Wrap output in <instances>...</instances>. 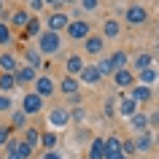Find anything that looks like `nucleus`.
I'll use <instances>...</instances> for the list:
<instances>
[{
  "label": "nucleus",
  "mask_w": 159,
  "mask_h": 159,
  "mask_svg": "<svg viewBox=\"0 0 159 159\" xmlns=\"http://www.w3.org/2000/svg\"><path fill=\"white\" fill-rule=\"evenodd\" d=\"M59 49H62V35L57 33H41L38 35V54H59Z\"/></svg>",
  "instance_id": "nucleus-1"
},
{
  "label": "nucleus",
  "mask_w": 159,
  "mask_h": 159,
  "mask_svg": "<svg viewBox=\"0 0 159 159\" xmlns=\"http://www.w3.org/2000/svg\"><path fill=\"white\" fill-rule=\"evenodd\" d=\"M121 16H124L127 25H146L148 22V8L143 6V3H129V6H124V11H121Z\"/></svg>",
  "instance_id": "nucleus-2"
},
{
  "label": "nucleus",
  "mask_w": 159,
  "mask_h": 159,
  "mask_svg": "<svg viewBox=\"0 0 159 159\" xmlns=\"http://www.w3.org/2000/svg\"><path fill=\"white\" fill-rule=\"evenodd\" d=\"M67 38L70 41H86L89 35H92V27H89V22H84V19H70V25H67Z\"/></svg>",
  "instance_id": "nucleus-3"
},
{
  "label": "nucleus",
  "mask_w": 159,
  "mask_h": 159,
  "mask_svg": "<svg viewBox=\"0 0 159 159\" xmlns=\"http://www.w3.org/2000/svg\"><path fill=\"white\" fill-rule=\"evenodd\" d=\"M67 25H70V16H67L65 11H51L49 16H46V30L49 33H65Z\"/></svg>",
  "instance_id": "nucleus-4"
},
{
  "label": "nucleus",
  "mask_w": 159,
  "mask_h": 159,
  "mask_svg": "<svg viewBox=\"0 0 159 159\" xmlns=\"http://www.w3.org/2000/svg\"><path fill=\"white\" fill-rule=\"evenodd\" d=\"M33 92L38 94V97L46 100V97H51V94L57 92V84H54V78H51V75H38V78H35V84H33Z\"/></svg>",
  "instance_id": "nucleus-5"
},
{
  "label": "nucleus",
  "mask_w": 159,
  "mask_h": 159,
  "mask_svg": "<svg viewBox=\"0 0 159 159\" xmlns=\"http://www.w3.org/2000/svg\"><path fill=\"white\" fill-rule=\"evenodd\" d=\"M22 111H25L27 116H38V113L43 111V97H38L35 92L22 94Z\"/></svg>",
  "instance_id": "nucleus-6"
},
{
  "label": "nucleus",
  "mask_w": 159,
  "mask_h": 159,
  "mask_svg": "<svg viewBox=\"0 0 159 159\" xmlns=\"http://www.w3.org/2000/svg\"><path fill=\"white\" fill-rule=\"evenodd\" d=\"M70 124V111L67 108H51L49 111V127L57 132V129H65Z\"/></svg>",
  "instance_id": "nucleus-7"
},
{
  "label": "nucleus",
  "mask_w": 159,
  "mask_h": 159,
  "mask_svg": "<svg viewBox=\"0 0 159 159\" xmlns=\"http://www.w3.org/2000/svg\"><path fill=\"white\" fill-rule=\"evenodd\" d=\"M116 113L121 119H132L135 113H138V102H135L129 94H121V97H116Z\"/></svg>",
  "instance_id": "nucleus-8"
},
{
  "label": "nucleus",
  "mask_w": 159,
  "mask_h": 159,
  "mask_svg": "<svg viewBox=\"0 0 159 159\" xmlns=\"http://www.w3.org/2000/svg\"><path fill=\"white\" fill-rule=\"evenodd\" d=\"M84 54L97 57V59L105 54V41H102V35H89V38H86L84 41Z\"/></svg>",
  "instance_id": "nucleus-9"
},
{
  "label": "nucleus",
  "mask_w": 159,
  "mask_h": 159,
  "mask_svg": "<svg viewBox=\"0 0 159 159\" xmlns=\"http://www.w3.org/2000/svg\"><path fill=\"white\" fill-rule=\"evenodd\" d=\"M111 78H113V84H116L119 89H127V92L135 86V73L129 70V67H124V70H113Z\"/></svg>",
  "instance_id": "nucleus-10"
},
{
  "label": "nucleus",
  "mask_w": 159,
  "mask_h": 159,
  "mask_svg": "<svg viewBox=\"0 0 159 159\" xmlns=\"http://www.w3.org/2000/svg\"><path fill=\"white\" fill-rule=\"evenodd\" d=\"M100 35H102V41H105V43H108V41H116L119 35H121V22L113 19V16L105 19V22H102V33Z\"/></svg>",
  "instance_id": "nucleus-11"
},
{
  "label": "nucleus",
  "mask_w": 159,
  "mask_h": 159,
  "mask_svg": "<svg viewBox=\"0 0 159 159\" xmlns=\"http://www.w3.org/2000/svg\"><path fill=\"white\" fill-rule=\"evenodd\" d=\"M16 86H27V84H35V78H38V70L30 65H19L16 67Z\"/></svg>",
  "instance_id": "nucleus-12"
},
{
  "label": "nucleus",
  "mask_w": 159,
  "mask_h": 159,
  "mask_svg": "<svg viewBox=\"0 0 159 159\" xmlns=\"http://www.w3.org/2000/svg\"><path fill=\"white\" fill-rule=\"evenodd\" d=\"M157 81H159V70L154 65L146 67V70H140V73H135V84H140V86H151V89H154Z\"/></svg>",
  "instance_id": "nucleus-13"
},
{
  "label": "nucleus",
  "mask_w": 159,
  "mask_h": 159,
  "mask_svg": "<svg viewBox=\"0 0 159 159\" xmlns=\"http://www.w3.org/2000/svg\"><path fill=\"white\" fill-rule=\"evenodd\" d=\"M30 11H25V8H16V11H11V16H8V27L11 30H25L27 27V22H30Z\"/></svg>",
  "instance_id": "nucleus-14"
},
{
  "label": "nucleus",
  "mask_w": 159,
  "mask_h": 159,
  "mask_svg": "<svg viewBox=\"0 0 159 159\" xmlns=\"http://www.w3.org/2000/svg\"><path fill=\"white\" fill-rule=\"evenodd\" d=\"M100 70L94 65H84V70L78 73V84H86V86H94V84H100Z\"/></svg>",
  "instance_id": "nucleus-15"
},
{
  "label": "nucleus",
  "mask_w": 159,
  "mask_h": 159,
  "mask_svg": "<svg viewBox=\"0 0 159 159\" xmlns=\"http://www.w3.org/2000/svg\"><path fill=\"white\" fill-rule=\"evenodd\" d=\"M154 148V132L151 129H143V132H138V138H135V151L138 154H146V151Z\"/></svg>",
  "instance_id": "nucleus-16"
},
{
  "label": "nucleus",
  "mask_w": 159,
  "mask_h": 159,
  "mask_svg": "<svg viewBox=\"0 0 159 159\" xmlns=\"http://www.w3.org/2000/svg\"><path fill=\"white\" fill-rule=\"evenodd\" d=\"M84 57L81 54H67V59H65V70H67V75H73V78H78V73L84 70Z\"/></svg>",
  "instance_id": "nucleus-17"
},
{
  "label": "nucleus",
  "mask_w": 159,
  "mask_h": 159,
  "mask_svg": "<svg viewBox=\"0 0 159 159\" xmlns=\"http://www.w3.org/2000/svg\"><path fill=\"white\" fill-rule=\"evenodd\" d=\"M129 97H132L135 102H138V105H140V102H148V100H154V89H151V86H140V84H135L132 89H129Z\"/></svg>",
  "instance_id": "nucleus-18"
},
{
  "label": "nucleus",
  "mask_w": 159,
  "mask_h": 159,
  "mask_svg": "<svg viewBox=\"0 0 159 159\" xmlns=\"http://www.w3.org/2000/svg\"><path fill=\"white\" fill-rule=\"evenodd\" d=\"M16 67H19V59L14 51H3L0 54V70L3 73H16Z\"/></svg>",
  "instance_id": "nucleus-19"
},
{
  "label": "nucleus",
  "mask_w": 159,
  "mask_h": 159,
  "mask_svg": "<svg viewBox=\"0 0 159 159\" xmlns=\"http://www.w3.org/2000/svg\"><path fill=\"white\" fill-rule=\"evenodd\" d=\"M78 89H81V84H78V78H73V75H65L62 81H59V92L62 94H78Z\"/></svg>",
  "instance_id": "nucleus-20"
},
{
  "label": "nucleus",
  "mask_w": 159,
  "mask_h": 159,
  "mask_svg": "<svg viewBox=\"0 0 159 159\" xmlns=\"http://www.w3.org/2000/svg\"><path fill=\"white\" fill-rule=\"evenodd\" d=\"M151 62H154V54H148V51H140V54H135V59H132V70H135V73H140V70L151 67Z\"/></svg>",
  "instance_id": "nucleus-21"
},
{
  "label": "nucleus",
  "mask_w": 159,
  "mask_h": 159,
  "mask_svg": "<svg viewBox=\"0 0 159 159\" xmlns=\"http://www.w3.org/2000/svg\"><path fill=\"white\" fill-rule=\"evenodd\" d=\"M16 89V75L14 73H0V94H11Z\"/></svg>",
  "instance_id": "nucleus-22"
},
{
  "label": "nucleus",
  "mask_w": 159,
  "mask_h": 159,
  "mask_svg": "<svg viewBox=\"0 0 159 159\" xmlns=\"http://www.w3.org/2000/svg\"><path fill=\"white\" fill-rule=\"evenodd\" d=\"M108 57H111L113 70H124V67H129V54H127V51H113V54H108Z\"/></svg>",
  "instance_id": "nucleus-23"
},
{
  "label": "nucleus",
  "mask_w": 159,
  "mask_h": 159,
  "mask_svg": "<svg viewBox=\"0 0 159 159\" xmlns=\"http://www.w3.org/2000/svg\"><path fill=\"white\" fill-rule=\"evenodd\" d=\"M57 143H59V138H57V132H54V129L41 132V146H43L46 151H57Z\"/></svg>",
  "instance_id": "nucleus-24"
},
{
  "label": "nucleus",
  "mask_w": 159,
  "mask_h": 159,
  "mask_svg": "<svg viewBox=\"0 0 159 159\" xmlns=\"http://www.w3.org/2000/svg\"><path fill=\"white\" fill-rule=\"evenodd\" d=\"M89 159H105V140H102V138H92Z\"/></svg>",
  "instance_id": "nucleus-25"
},
{
  "label": "nucleus",
  "mask_w": 159,
  "mask_h": 159,
  "mask_svg": "<svg viewBox=\"0 0 159 159\" xmlns=\"http://www.w3.org/2000/svg\"><path fill=\"white\" fill-rule=\"evenodd\" d=\"M22 132H25V138H22V140H25L27 146H33V148H38V146H41V132H38L35 127H25Z\"/></svg>",
  "instance_id": "nucleus-26"
},
{
  "label": "nucleus",
  "mask_w": 159,
  "mask_h": 159,
  "mask_svg": "<svg viewBox=\"0 0 159 159\" xmlns=\"http://www.w3.org/2000/svg\"><path fill=\"white\" fill-rule=\"evenodd\" d=\"M11 129H25V127H27V113H25V111H22V108H19V111H11Z\"/></svg>",
  "instance_id": "nucleus-27"
},
{
  "label": "nucleus",
  "mask_w": 159,
  "mask_h": 159,
  "mask_svg": "<svg viewBox=\"0 0 159 159\" xmlns=\"http://www.w3.org/2000/svg\"><path fill=\"white\" fill-rule=\"evenodd\" d=\"M41 30H43V22L38 16H30V22H27V27H25V35L27 38H35V35H41Z\"/></svg>",
  "instance_id": "nucleus-28"
},
{
  "label": "nucleus",
  "mask_w": 159,
  "mask_h": 159,
  "mask_svg": "<svg viewBox=\"0 0 159 159\" xmlns=\"http://www.w3.org/2000/svg\"><path fill=\"white\" fill-rule=\"evenodd\" d=\"M148 121H151V119L146 116L143 111H138V113H135V116L129 119V124H132L135 129H138V132H143V129H148Z\"/></svg>",
  "instance_id": "nucleus-29"
},
{
  "label": "nucleus",
  "mask_w": 159,
  "mask_h": 159,
  "mask_svg": "<svg viewBox=\"0 0 159 159\" xmlns=\"http://www.w3.org/2000/svg\"><path fill=\"white\" fill-rule=\"evenodd\" d=\"M25 62H27L30 67H35V70H38V67L43 65V57L38 54V49H27V51H25Z\"/></svg>",
  "instance_id": "nucleus-30"
},
{
  "label": "nucleus",
  "mask_w": 159,
  "mask_h": 159,
  "mask_svg": "<svg viewBox=\"0 0 159 159\" xmlns=\"http://www.w3.org/2000/svg\"><path fill=\"white\" fill-rule=\"evenodd\" d=\"M14 41V30L8 27V22H0V46H11Z\"/></svg>",
  "instance_id": "nucleus-31"
},
{
  "label": "nucleus",
  "mask_w": 159,
  "mask_h": 159,
  "mask_svg": "<svg viewBox=\"0 0 159 159\" xmlns=\"http://www.w3.org/2000/svg\"><path fill=\"white\" fill-rule=\"evenodd\" d=\"M94 67L100 70V75H113V65H111V57H108V54L97 59V62H94Z\"/></svg>",
  "instance_id": "nucleus-32"
},
{
  "label": "nucleus",
  "mask_w": 159,
  "mask_h": 159,
  "mask_svg": "<svg viewBox=\"0 0 159 159\" xmlns=\"http://www.w3.org/2000/svg\"><path fill=\"white\" fill-rule=\"evenodd\" d=\"M70 121H78V124H84V121H86V108H84V105H75V108L70 111Z\"/></svg>",
  "instance_id": "nucleus-33"
},
{
  "label": "nucleus",
  "mask_w": 159,
  "mask_h": 159,
  "mask_svg": "<svg viewBox=\"0 0 159 159\" xmlns=\"http://www.w3.org/2000/svg\"><path fill=\"white\" fill-rule=\"evenodd\" d=\"M33 146H27V143L25 140H19L16 143V154H19V159H30V157H33Z\"/></svg>",
  "instance_id": "nucleus-34"
},
{
  "label": "nucleus",
  "mask_w": 159,
  "mask_h": 159,
  "mask_svg": "<svg viewBox=\"0 0 159 159\" xmlns=\"http://www.w3.org/2000/svg\"><path fill=\"white\" fill-rule=\"evenodd\" d=\"M14 111V97L11 94H0V113H11Z\"/></svg>",
  "instance_id": "nucleus-35"
},
{
  "label": "nucleus",
  "mask_w": 159,
  "mask_h": 159,
  "mask_svg": "<svg viewBox=\"0 0 159 159\" xmlns=\"http://www.w3.org/2000/svg\"><path fill=\"white\" fill-rule=\"evenodd\" d=\"M121 154H124L127 159L132 157V154H138V151H135V140H132V138H124V140H121Z\"/></svg>",
  "instance_id": "nucleus-36"
},
{
  "label": "nucleus",
  "mask_w": 159,
  "mask_h": 159,
  "mask_svg": "<svg viewBox=\"0 0 159 159\" xmlns=\"http://www.w3.org/2000/svg\"><path fill=\"white\" fill-rule=\"evenodd\" d=\"M78 8L86 11V14H94V11L100 8V3H97V0H81V3H78Z\"/></svg>",
  "instance_id": "nucleus-37"
},
{
  "label": "nucleus",
  "mask_w": 159,
  "mask_h": 159,
  "mask_svg": "<svg viewBox=\"0 0 159 159\" xmlns=\"http://www.w3.org/2000/svg\"><path fill=\"white\" fill-rule=\"evenodd\" d=\"M8 140H11V127L0 124V148H6V146H8Z\"/></svg>",
  "instance_id": "nucleus-38"
},
{
  "label": "nucleus",
  "mask_w": 159,
  "mask_h": 159,
  "mask_svg": "<svg viewBox=\"0 0 159 159\" xmlns=\"http://www.w3.org/2000/svg\"><path fill=\"white\" fill-rule=\"evenodd\" d=\"M102 111H105V116H108V119L116 116V97H108V100H105V108H102Z\"/></svg>",
  "instance_id": "nucleus-39"
},
{
  "label": "nucleus",
  "mask_w": 159,
  "mask_h": 159,
  "mask_svg": "<svg viewBox=\"0 0 159 159\" xmlns=\"http://www.w3.org/2000/svg\"><path fill=\"white\" fill-rule=\"evenodd\" d=\"M43 8H46V0H30V3H27V11H35V14H41Z\"/></svg>",
  "instance_id": "nucleus-40"
},
{
  "label": "nucleus",
  "mask_w": 159,
  "mask_h": 159,
  "mask_svg": "<svg viewBox=\"0 0 159 159\" xmlns=\"http://www.w3.org/2000/svg\"><path fill=\"white\" fill-rule=\"evenodd\" d=\"M41 159H65V157H62L59 151H43V157H41Z\"/></svg>",
  "instance_id": "nucleus-41"
},
{
  "label": "nucleus",
  "mask_w": 159,
  "mask_h": 159,
  "mask_svg": "<svg viewBox=\"0 0 159 159\" xmlns=\"http://www.w3.org/2000/svg\"><path fill=\"white\" fill-rule=\"evenodd\" d=\"M67 100L73 102V105H78V102H81V92H78V94H70V97H67Z\"/></svg>",
  "instance_id": "nucleus-42"
},
{
  "label": "nucleus",
  "mask_w": 159,
  "mask_h": 159,
  "mask_svg": "<svg viewBox=\"0 0 159 159\" xmlns=\"http://www.w3.org/2000/svg\"><path fill=\"white\" fill-rule=\"evenodd\" d=\"M105 159H127V157H124V154H108Z\"/></svg>",
  "instance_id": "nucleus-43"
},
{
  "label": "nucleus",
  "mask_w": 159,
  "mask_h": 159,
  "mask_svg": "<svg viewBox=\"0 0 159 159\" xmlns=\"http://www.w3.org/2000/svg\"><path fill=\"white\" fill-rule=\"evenodd\" d=\"M3 11H6V6H3V3H0V22H3Z\"/></svg>",
  "instance_id": "nucleus-44"
},
{
  "label": "nucleus",
  "mask_w": 159,
  "mask_h": 159,
  "mask_svg": "<svg viewBox=\"0 0 159 159\" xmlns=\"http://www.w3.org/2000/svg\"><path fill=\"white\" fill-rule=\"evenodd\" d=\"M154 146H159V132H157V135H154Z\"/></svg>",
  "instance_id": "nucleus-45"
},
{
  "label": "nucleus",
  "mask_w": 159,
  "mask_h": 159,
  "mask_svg": "<svg viewBox=\"0 0 159 159\" xmlns=\"http://www.w3.org/2000/svg\"><path fill=\"white\" fill-rule=\"evenodd\" d=\"M154 121H159V111H157V113H154Z\"/></svg>",
  "instance_id": "nucleus-46"
},
{
  "label": "nucleus",
  "mask_w": 159,
  "mask_h": 159,
  "mask_svg": "<svg viewBox=\"0 0 159 159\" xmlns=\"http://www.w3.org/2000/svg\"><path fill=\"white\" fill-rule=\"evenodd\" d=\"M154 94H159V86H157V89H154Z\"/></svg>",
  "instance_id": "nucleus-47"
},
{
  "label": "nucleus",
  "mask_w": 159,
  "mask_h": 159,
  "mask_svg": "<svg viewBox=\"0 0 159 159\" xmlns=\"http://www.w3.org/2000/svg\"><path fill=\"white\" fill-rule=\"evenodd\" d=\"M157 33H159V22H157Z\"/></svg>",
  "instance_id": "nucleus-48"
},
{
  "label": "nucleus",
  "mask_w": 159,
  "mask_h": 159,
  "mask_svg": "<svg viewBox=\"0 0 159 159\" xmlns=\"http://www.w3.org/2000/svg\"><path fill=\"white\" fill-rule=\"evenodd\" d=\"M157 51H159V43H157Z\"/></svg>",
  "instance_id": "nucleus-49"
},
{
  "label": "nucleus",
  "mask_w": 159,
  "mask_h": 159,
  "mask_svg": "<svg viewBox=\"0 0 159 159\" xmlns=\"http://www.w3.org/2000/svg\"><path fill=\"white\" fill-rule=\"evenodd\" d=\"M0 159H3V157H0Z\"/></svg>",
  "instance_id": "nucleus-50"
}]
</instances>
